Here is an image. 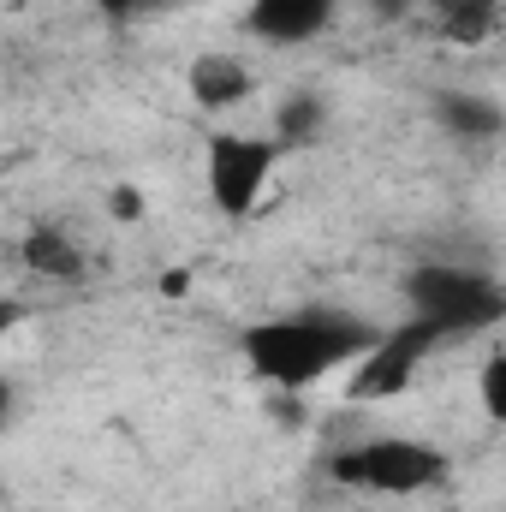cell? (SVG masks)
<instances>
[{
	"label": "cell",
	"mask_w": 506,
	"mask_h": 512,
	"mask_svg": "<svg viewBox=\"0 0 506 512\" xmlns=\"http://www.w3.org/2000/svg\"><path fill=\"white\" fill-rule=\"evenodd\" d=\"M376 322L334 310V304H304L286 316H262L239 334L245 370L268 393H310V387L334 382L346 364H358L376 346Z\"/></svg>",
	"instance_id": "obj_1"
},
{
	"label": "cell",
	"mask_w": 506,
	"mask_h": 512,
	"mask_svg": "<svg viewBox=\"0 0 506 512\" xmlns=\"http://www.w3.org/2000/svg\"><path fill=\"white\" fill-rule=\"evenodd\" d=\"M399 298L411 322H429L441 340L489 334L506 316V286L477 262H411L399 274Z\"/></svg>",
	"instance_id": "obj_2"
},
{
	"label": "cell",
	"mask_w": 506,
	"mask_h": 512,
	"mask_svg": "<svg viewBox=\"0 0 506 512\" xmlns=\"http://www.w3.org/2000/svg\"><path fill=\"white\" fill-rule=\"evenodd\" d=\"M447 477H453L447 447H435L423 435H370V441H352V447H334L328 453V483H340L352 495L405 501V495L441 489Z\"/></svg>",
	"instance_id": "obj_3"
},
{
	"label": "cell",
	"mask_w": 506,
	"mask_h": 512,
	"mask_svg": "<svg viewBox=\"0 0 506 512\" xmlns=\"http://www.w3.org/2000/svg\"><path fill=\"white\" fill-rule=\"evenodd\" d=\"M274 167H280V143L274 137L215 131L203 143V185H209V203L227 221H251L262 209V191L274 185Z\"/></svg>",
	"instance_id": "obj_4"
},
{
	"label": "cell",
	"mask_w": 506,
	"mask_h": 512,
	"mask_svg": "<svg viewBox=\"0 0 506 512\" xmlns=\"http://www.w3.org/2000/svg\"><path fill=\"white\" fill-rule=\"evenodd\" d=\"M441 346V334L429 328V322H399V328H387L376 334V346L358 358V376H352V399H387V393H405L411 376L423 370V358Z\"/></svg>",
	"instance_id": "obj_5"
},
{
	"label": "cell",
	"mask_w": 506,
	"mask_h": 512,
	"mask_svg": "<svg viewBox=\"0 0 506 512\" xmlns=\"http://www.w3.org/2000/svg\"><path fill=\"white\" fill-rule=\"evenodd\" d=\"M346 18V0H245V36L262 48H310L334 36Z\"/></svg>",
	"instance_id": "obj_6"
},
{
	"label": "cell",
	"mask_w": 506,
	"mask_h": 512,
	"mask_svg": "<svg viewBox=\"0 0 506 512\" xmlns=\"http://www.w3.org/2000/svg\"><path fill=\"white\" fill-rule=\"evenodd\" d=\"M429 120L447 131L453 143H465V149H489V143H501V131H506V108H501V96H489V90H435L429 96Z\"/></svg>",
	"instance_id": "obj_7"
},
{
	"label": "cell",
	"mask_w": 506,
	"mask_h": 512,
	"mask_svg": "<svg viewBox=\"0 0 506 512\" xmlns=\"http://www.w3.org/2000/svg\"><path fill=\"white\" fill-rule=\"evenodd\" d=\"M185 90L203 114H233L239 102H251L256 72L245 54H227V48H203L191 66H185Z\"/></svg>",
	"instance_id": "obj_8"
},
{
	"label": "cell",
	"mask_w": 506,
	"mask_h": 512,
	"mask_svg": "<svg viewBox=\"0 0 506 512\" xmlns=\"http://www.w3.org/2000/svg\"><path fill=\"white\" fill-rule=\"evenodd\" d=\"M18 256H24V268H30L36 280H54V286H78V280L90 274L84 245H78L66 227H54V221L30 227V233L18 239Z\"/></svg>",
	"instance_id": "obj_9"
},
{
	"label": "cell",
	"mask_w": 506,
	"mask_h": 512,
	"mask_svg": "<svg viewBox=\"0 0 506 512\" xmlns=\"http://www.w3.org/2000/svg\"><path fill=\"white\" fill-rule=\"evenodd\" d=\"M417 6L435 18L441 42H459V48H483L501 30V0H417Z\"/></svg>",
	"instance_id": "obj_10"
},
{
	"label": "cell",
	"mask_w": 506,
	"mask_h": 512,
	"mask_svg": "<svg viewBox=\"0 0 506 512\" xmlns=\"http://www.w3.org/2000/svg\"><path fill=\"white\" fill-rule=\"evenodd\" d=\"M322 131H328V96H316V90L280 96V108H274V143H280V155L286 149H310Z\"/></svg>",
	"instance_id": "obj_11"
},
{
	"label": "cell",
	"mask_w": 506,
	"mask_h": 512,
	"mask_svg": "<svg viewBox=\"0 0 506 512\" xmlns=\"http://www.w3.org/2000/svg\"><path fill=\"white\" fill-rule=\"evenodd\" d=\"M477 399H483V417H489V423H506V352H489V358H483Z\"/></svg>",
	"instance_id": "obj_12"
},
{
	"label": "cell",
	"mask_w": 506,
	"mask_h": 512,
	"mask_svg": "<svg viewBox=\"0 0 506 512\" xmlns=\"http://www.w3.org/2000/svg\"><path fill=\"white\" fill-rule=\"evenodd\" d=\"M108 215H114V221H126V227H137V221L149 215V203H143V191H137V185H114V191H108Z\"/></svg>",
	"instance_id": "obj_13"
},
{
	"label": "cell",
	"mask_w": 506,
	"mask_h": 512,
	"mask_svg": "<svg viewBox=\"0 0 506 512\" xmlns=\"http://www.w3.org/2000/svg\"><path fill=\"white\" fill-rule=\"evenodd\" d=\"M370 6V24H405L417 12V0H364Z\"/></svg>",
	"instance_id": "obj_14"
},
{
	"label": "cell",
	"mask_w": 506,
	"mask_h": 512,
	"mask_svg": "<svg viewBox=\"0 0 506 512\" xmlns=\"http://www.w3.org/2000/svg\"><path fill=\"white\" fill-rule=\"evenodd\" d=\"M18 322H24V304H18V298H6V292H0V346H6V340H12V334H18Z\"/></svg>",
	"instance_id": "obj_15"
},
{
	"label": "cell",
	"mask_w": 506,
	"mask_h": 512,
	"mask_svg": "<svg viewBox=\"0 0 506 512\" xmlns=\"http://www.w3.org/2000/svg\"><path fill=\"white\" fill-rule=\"evenodd\" d=\"M90 6H96L102 18H131V12H143L149 0H90Z\"/></svg>",
	"instance_id": "obj_16"
},
{
	"label": "cell",
	"mask_w": 506,
	"mask_h": 512,
	"mask_svg": "<svg viewBox=\"0 0 506 512\" xmlns=\"http://www.w3.org/2000/svg\"><path fill=\"white\" fill-rule=\"evenodd\" d=\"M6 417H12V387L0 382V423H6Z\"/></svg>",
	"instance_id": "obj_17"
}]
</instances>
